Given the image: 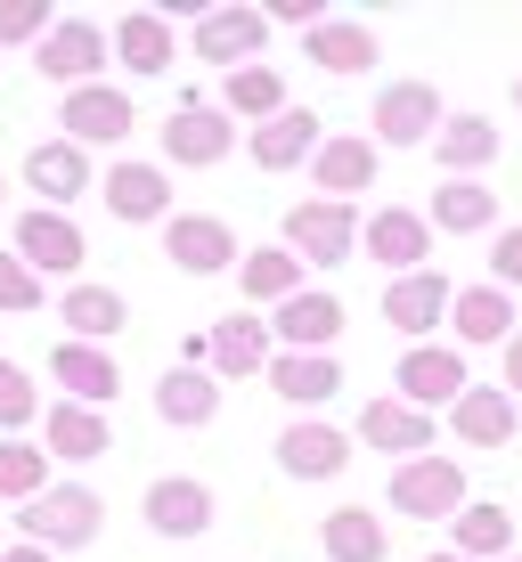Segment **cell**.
<instances>
[{
    "label": "cell",
    "instance_id": "cell-25",
    "mask_svg": "<svg viewBox=\"0 0 522 562\" xmlns=\"http://www.w3.org/2000/svg\"><path fill=\"white\" fill-rule=\"evenodd\" d=\"M57 318L74 326V342H99V351H107V342L131 326V302L114 294V285H90V278H74V285H66V302H57Z\"/></svg>",
    "mask_w": 522,
    "mask_h": 562
},
{
    "label": "cell",
    "instance_id": "cell-49",
    "mask_svg": "<svg viewBox=\"0 0 522 562\" xmlns=\"http://www.w3.org/2000/svg\"><path fill=\"white\" fill-rule=\"evenodd\" d=\"M0 554H9V547H0Z\"/></svg>",
    "mask_w": 522,
    "mask_h": 562
},
{
    "label": "cell",
    "instance_id": "cell-4",
    "mask_svg": "<svg viewBox=\"0 0 522 562\" xmlns=\"http://www.w3.org/2000/svg\"><path fill=\"white\" fill-rule=\"evenodd\" d=\"M400 400H409V408H457V400L474 392V375H466V351H457V342H409V351H400Z\"/></svg>",
    "mask_w": 522,
    "mask_h": 562
},
{
    "label": "cell",
    "instance_id": "cell-36",
    "mask_svg": "<svg viewBox=\"0 0 522 562\" xmlns=\"http://www.w3.org/2000/svg\"><path fill=\"white\" fill-rule=\"evenodd\" d=\"M237 294H245V302H269V310L295 302V294H302V261L286 254V245H262V254L237 261Z\"/></svg>",
    "mask_w": 522,
    "mask_h": 562
},
{
    "label": "cell",
    "instance_id": "cell-22",
    "mask_svg": "<svg viewBox=\"0 0 522 562\" xmlns=\"http://www.w3.org/2000/svg\"><path fill=\"white\" fill-rule=\"evenodd\" d=\"M335 335H343V302L319 294V285H302V294L278 302V318H269V342H286V351H326Z\"/></svg>",
    "mask_w": 522,
    "mask_h": 562
},
{
    "label": "cell",
    "instance_id": "cell-27",
    "mask_svg": "<svg viewBox=\"0 0 522 562\" xmlns=\"http://www.w3.org/2000/svg\"><path fill=\"white\" fill-rule=\"evenodd\" d=\"M449 432L466 440V449H507V440H514V400H507V383H474V392L449 408Z\"/></svg>",
    "mask_w": 522,
    "mask_h": 562
},
{
    "label": "cell",
    "instance_id": "cell-33",
    "mask_svg": "<svg viewBox=\"0 0 522 562\" xmlns=\"http://www.w3.org/2000/svg\"><path fill=\"white\" fill-rule=\"evenodd\" d=\"M171 16L156 9H131V16H114V57H123L131 74H171Z\"/></svg>",
    "mask_w": 522,
    "mask_h": 562
},
{
    "label": "cell",
    "instance_id": "cell-34",
    "mask_svg": "<svg viewBox=\"0 0 522 562\" xmlns=\"http://www.w3.org/2000/svg\"><path fill=\"white\" fill-rule=\"evenodd\" d=\"M302 57L326 66V74H367V66H376V33L352 25V16H326V25L302 33Z\"/></svg>",
    "mask_w": 522,
    "mask_h": 562
},
{
    "label": "cell",
    "instance_id": "cell-15",
    "mask_svg": "<svg viewBox=\"0 0 522 562\" xmlns=\"http://www.w3.org/2000/svg\"><path fill=\"white\" fill-rule=\"evenodd\" d=\"M449 302H457V285L441 278V269H417V278H392V285H384V318H392L409 342H424L433 326H449Z\"/></svg>",
    "mask_w": 522,
    "mask_h": 562
},
{
    "label": "cell",
    "instance_id": "cell-9",
    "mask_svg": "<svg viewBox=\"0 0 522 562\" xmlns=\"http://www.w3.org/2000/svg\"><path fill=\"white\" fill-rule=\"evenodd\" d=\"M359 245H367V261H384L392 278H417V269H433V221H424V212H409V204L367 212Z\"/></svg>",
    "mask_w": 522,
    "mask_h": 562
},
{
    "label": "cell",
    "instance_id": "cell-10",
    "mask_svg": "<svg viewBox=\"0 0 522 562\" xmlns=\"http://www.w3.org/2000/svg\"><path fill=\"white\" fill-rule=\"evenodd\" d=\"M262 42H269V16H262V9H237V0H221V9L197 16V57H204V66H221V74L262 66Z\"/></svg>",
    "mask_w": 522,
    "mask_h": 562
},
{
    "label": "cell",
    "instance_id": "cell-20",
    "mask_svg": "<svg viewBox=\"0 0 522 562\" xmlns=\"http://www.w3.org/2000/svg\"><path fill=\"white\" fill-rule=\"evenodd\" d=\"M359 440L409 464V457H424V449H433V416H424V408H409L400 392H392V400H367V408H359Z\"/></svg>",
    "mask_w": 522,
    "mask_h": 562
},
{
    "label": "cell",
    "instance_id": "cell-46",
    "mask_svg": "<svg viewBox=\"0 0 522 562\" xmlns=\"http://www.w3.org/2000/svg\"><path fill=\"white\" fill-rule=\"evenodd\" d=\"M514 106H522V82H514Z\"/></svg>",
    "mask_w": 522,
    "mask_h": 562
},
{
    "label": "cell",
    "instance_id": "cell-13",
    "mask_svg": "<svg viewBox=\"0 0 522 562\" xmlns=\"http://www.w3.org/2000/svg\"><path fill=\"white\" fill-rule=\"evenodd\" d=\"M140 514H147V530H156V538H204L212 530V490L197 473H164V481H147Z\"/></svg>",
    "mask_w": 522,
    "mask_h": 562
},
{
    "label": "cell",
    "instance_id": "cell-6",
    "mask_svg": "<svg viewBox=\"0 0 522 562\" xmlns=\"http://www.w3.org/2000/svg\"><path fill=\"white\" fill-rule=\"evenodd\" d=\"M9 254L25 261L33 278H74V269L90 261V245H82V228H74V212L33 204V212H16V245Z\"/></svg>",
    "mask_w": 522,
    "mask_h": 562
},
{
    "label": "cell",
    "instance_id": "cell-40",
    "mask_svg": "<svg viewBox=\"0 0 522 562\" xmlns=\"http://www.w3.org/2000/svg\"><path fill=\"white\" fill-rule=\"evenodd\" d=\"M49 25H57L49 0H0V42H33V49H42Z\"/></svg>",
    "mask_w": 522,
    "mask_h": 562
},
{
    "label": "cell",
    "instance_id": "cell-39",
    "mask_svg": "<svg viewBox=\"0 0 522 562\" xmlns=\"http://www.w3.org/2000/svg\"><path fill=\"white\" fill-rule=\"evenodd\" d=\"M42 416V392H33V375L16 359H0V432L9 440H25V424Z\"/></svg>",
    "mask_w": 522,
    "mask_h": 562
},
{
    "label": "cell",
    "instance_id": "cell-12",
    "mask_svg": "<svg viewBox=\"0 0 522 562\" xmlns=\"http://www.w3.org/2000/svg\"><path fill=\"white\" fill-rule=\"evenodd\" d=\"M376 164H384V147L367 131H326V147L311 155V180H319L326 204H352V196L376 188Z\"/></svg>",
    "mask_w": 522,
    "mask_h": 562
},
{
    "label": "cell",
    "instance_id": "cell-28",
    "mask_svg": "<svg viewBox=\"0 0 522 562\" xmlns=\"http://www.w3.org/2000/svg\"><path fill=\"white\" fill-rule=\"evenodd\" d=\"M433 164L449 171V180H474L481 164H498V123L490 114H449V123L433 131Z\"/></svg>",
    "mask_w": 522,
    "mask_h": 562
},
{
    "label": "cell",
    "instance_id": "cell-21",
    "mask_svg": "<svg viewBox=\"0 0 522 562\" xmlns=\"http://www.w3.org/2000/svg\"><path fill=\"white\" fill-rule=\"evenodd\" d=\"M229 147H237V123H229V114H212V106H180V114L164 123V164L204 171V164H221Z\"/></svg>",
    "mask_w": 522,
    "mask_h": 562
},
{
    "label": "cell",
    "instance_id": "cell-29",
    "mask_svg": "<svg viewBox=\"0 0 522 562\" xmlns=\"http://www.w3.org/2000/svg\"><path fill=\"white\" fill-rule=\"evenodd\" d=\"M269 392L295 400V408H326V400L343 392V367L326 351H278L269 359Z\"/></svg>",
    "mask_w": 522,
    "mask_h": 562
},
{
    "label": "cell",
    "instance_id": "cell-44",
    "mask_svg": "<svg viewBox=\"0 0 522 562\" xmlns=\"http://www.w3.org/2000/svg\"><path fill=\"white\" fill-rule=\"evenodd\" d=\"M0 562H57V554H42V547H9Z\"/></svg>",
    "mask_w": 522,
    "mask_h": 562
},
{
    "label": "cell",
    "instance_id": "cell-16",
    "mask_svg": "<svg viewBox=\"0 0 522 562\" xmlns=\"http://www.w3.org/2000/svg\"><path fill=\"white\" fill-rule=\"evenodd\" d=\"M343 464H352V432H335V424H286L278 432V473L286 481H335Z\"/></svg>",
    "mask_w": 522,
    "mask_h": 562
},
{
    "label": "cell",
    "instance_id": "cell-23",
    "mask_svg": "<svg viewBox=\"0 0 522 562\" xmlns=\"http://www.w3.org/2000/svg\"><path fill=\"white\" fill-rule=\"evenodd\" d=\"M514 294H507V285H457V302H449V335L457 342H474V351H481V342H498V351H507V335H514Z\"/></svg>",
    "mask_w": 522,
    "mask_h": 562
},
{
    "label": "cell",
    "instance_id": "cell-17",
    "mask_svg": "<svg viewBox=\"0 0 522 562\" xmlns=\"http://www.w3.org/2000/svg\"><path fill=\"white\" fill-rule=\"evenodd\" d=\"M245 147H254L262 171H295V164H311V155L326 147V123L311 106H286V114H269L262 131H245Z\"/></svg>",
    "mask_w": 522,
    "mask_h": 562
},
{
    "label": "cell",
    "instance_id": "cell-48",
    "mask_svg": "<svg viewBox=\"0 0 522 562\" xmlns=\"http://www.w3.org/2000/svg\"><path fill=\"white\" fill-rule=\"evenodd\" d=\"M507 562H522V554H507Z\"/></svg>",
    "mask_w": 522,
    "mask_h": 562
},
{
    "label": "cell",
    "instance_id": "cell-37",
    "mask_svg": "<svg viewBox=\"0 0 522 562\" xmlns=\"http://www.w3.org/2000/svg\"><path fill=\"white\" fill-rule=\"evenodd\" d=\"M221 99H229V123H269V114H286V74L278 66H237L221 82Z\"/></svg>",
    "mask_w": 522,
    "mask_h": 562
},
{
    "label": "cell",
    "instance_id": "cell-2",
    "mask_svg": "<svg viewBox=\"0 0 522 562\" xmlns=\"http://www.w3.org/2000/svg\"><path fill=\"white\" fill-rule=\"evenodd\" d=\"M392 514H409V521H457L466 514V464L457 457H409V464H392Z\"/></svg>",
    "mask_w": 522,
    "mask_h": 562
},
{
    "label": "cell",
    "instance_id": "cell-42",
    "mask_svg": "<svg viewBox=\"0 0 522 562\" xmlns=\"http://www.w3.org/2000/svg\"><path fill=\"white\" fill-rule=\"evenodd\" d=\"M490 285H522V228H498V245H490Z\"/></svg>",
    "mask_w": 522,
    "mask_h": 562
},
{
    "label": "cell",
    "instance_id": "cell-32",
    "mask_svg": "<svg viewBox=\"0 0 522 562\" xmlns=\"http://www.w3.org/2000/svg\"><path fill=\"white\" fill-rule=\"evenodd\" d=\"M319 547H326V562H384L392 554V530H384L367 506H335L319 521Z\"/></svg>",
    "mask_w": 522,
    "mask_h": 562
},
{
    "label": "cell",
    "instance_id": "cell-19",
    "mask_svg": "<svg viewBox=\"0 0 522 562\" xmlns=\"http://www.w3.org/2000/svg\"><path fill=\"white\" fill-rule=\"evenodd\" d=\"M49 375L66 383V400H74V408H107V400L123 392V367H114V359L99 351V342H74V335L49 351Z\"/></svg>",
    "mask_w": 522,
    "mask_h": 562
},
{
    "label": "cell",
    "instance_id": "cell-8",
    "mask_svg": "<svg viewBox=\"0 0 522 562\" xmlns=\"http://www.w3.org/2000/svg\"><path fill=\"white\" fill-rule=\"evenodd\" d=\"M441 123H449V114H441V90L433 82H384L376 90V114H367L376 147H433Z\"/></svg>",
    "mask_w": 522,
    "mask_h": 562
},
{
    "label": "cell",
    "instance_id": "cell-3",
    "mask_svg": "<svg viewBox=\"0 0 522 562\" xmlns=\"http://www.w3.org/2000/svg\"><path fill=\"white\" fill-rule=\"evenodd\" d=\"M359 245V212L352 204H326V196H302L295 212H286V254H295L302 269H343Z\"/></svg>",
    "mask_w": 522,
    "mask_h": 562
},
{
    "label": "cell",
    "instance_id": "cell-11",
    "mask_svg": "<svg viewBox=\"0 0 522 562\" xmlns=\"http://www.w3.org/2000/svg\"><path fill=\"white\" fill-rule=\"evenodd\" d=\"M131 123H140L131 90H107V82L66 90V106H57V131H66L74 147H114V139H131Z\"/></svg>",
    "mask_w": 522,
    "mask_h": 562
},
{
    "label": "cell",
    "instance_id": "cell-31",
    "mask_svg": "<svg viewBox=\"0 0 522 562\" xmlns=\"http://www.w3.org/2000/svg\"><path fill=\"white\" fill-rule=\"evenodd\" d=\"M449 554H466V562H507V554H514V514L498 506V497H474V506L449 521Z\"/></svg>",
    "mask_w": 522,
    "mask_h": 562
},
{
    "label": "cell",
    "instance_id": "cell-1",
    "mask_svg": "<svg viewBox=\"0 0 522 562\" xmlns=\"http://www.w3.org/2000/svg\"><path fill=\"white\" fill-rule=\"evenodd\" d=\"M99 521H107V506L82 490V481H49V490L16 514V530H25V547H42V554H74V547L99 538Z\"/></svg>",
    "mask_w": 522,
    "mask_h": 562
},
{
    "label": "cell",
    "instance_id": "cell-41",
    "mask_svg": "<svg viewBox=\"0 0 522 562\" xmlns=\"http://www.w3.org/2000/svg\"><path fill=\"white\" fill-rule=\"evenodd\" d=\"M0 310H16V318H25V310H42V278H33L16 254H0Z\"/></svg>",
    "mask_w": 522,
    "mask_h": 562
},
{
    "label": "cell",
    "instance_id": "cell-38",
    "mask_svg": "<svg viewBox=\"0 0 522 562\" xmlns=\"http://www.w3.org/2000/svg\"><path fill=\"white\" fill-rule=\"evenodd\" d=\"M49 490V457L33 449V440H0V497H16V506H33V497Z\"/></svg>",
    "mask_w": 522,
    "mask_h": 562
},
{
    "label": "cell",
    "instance_id": "cell-35",
    "mask_svg": "<svg viewBox=\"0 0 522 562\" xmlns=\"http://www.w3.org/2000/svg\"><path fill=\"white\" fill-rule=\"evenodd\" d=\"M433 228H449V237H481V228H498V196L481 180H441L433 188V212H424Z\"/></svg>",
    "mask_w": 522,
    "mask_h": 562
},
{
    "label": "cell",
    "instance_id": "cell-18",
    "mask_svg": "<svg viewBox=\"0 0 522 562\" xmlns=\"http://www.w3.org/2000/svg\"><path fill=\"white\" fill-rule=\"evenodd\" d=\"M25 188L42 196L49 212H66L74 196H90V147H74V139H42L25 155Z\"/></svg>",
    "mask_w": 522,
    "mask_h": 562
},
{
    "label": "cell",
    "instance_id": "cell-47",
    "mask_svg": "<svg viewBox=\"0 0 522 562\" xmlns=\"http://www.w3.org/2000/svg\"><path fill=\"white\" fill-rule=\"evenodd\" d=\"M0 204H9V188H0Z\"/></svg>",
    "mask_w": 522,
    "mask_h": 562
},
{
    "label": "cell",
    "instance_id": "cell-5",
    "mask_svg": "<svg viewBox=\"0 0 522 562\" xmlns=\"http://www.w3.org/2000/svg\"><path fill=\"white\" fill-rule=\"evenodd\" d=\"M107 49H114V33H107V25H90V16H57L49 42L33 49V66H42V82L90 90V82L107 74Z\"/></svg>",
    "mask_w": 522,
    "mask_h": 562
},
{
    "label": "cell",
    "instance_id": "cell-14",
    "mask_svg": "<svg viewBox=\"0 0 522 562\" xmlns=\"http://www.w3.org/2000/svg\"><path fill=\"white\" fill-rule=\"evenodd\" d=\"M204 359H212V375H229V383H245V375H269V326L254 318V310H229V318H212V335H204Z\"/></svg>",
    "mask_w": 522,
    "mask_h": 562
},
{
    "label": "cell",
    "instance_id": "cell-24",
    "mask_svg": "<svg viewBox=\"0 0 522 562\" xmlns=\"http://www.w3.org/2000/svg\"><path fill=\"white\" fill-rule=\"evenodd\" d=\"M107 212H114V221H131V228L171 221V180L156 164H114L107 171Z\"/></svg>",
    "mask_w": 522,
    "mask_h": 562
},
{
    "label": "cell",
    "instance_id": "cell-30",
    "mask_svg": "<svg viewBox=\"0 0 522 562\" xmlns=\"http://www.w3.org/2000/svg\"><path fill=\"white\" fill-rule=\"evenodd\" d=\"M156 416L180 424V432L212 424V416H221V375H212V367H171V375L156 383Z\"/></svg>",
    "mask_w": 522,
    "mask_h": 562
},
{
    "label": "cell",
    "instance_id": "cell-45",
    "mask_svg": "<svg viewBox=\"0 0 522 562\" xmlns=\"http://www.w3.org/2000/svg\"><path fill=\"white\" fill-rule=\"evenodd\" d=\"M424 562H466V554H424Z\"/></svg>",
    "mask_w": 522,
    "mask_h": 562
},
{
    "label": "cell",
    "instance_id": "cell-26",
    "mask_svg": "<svg viewBox=\"0 0 522 562\" xmlns=\"http://www.w3.org/2000/svg\"><path fill=\"white\" fill-rule=\"evenodd\" d=\"M42 449L66 457V464H90V457L114 449V432H107L99 408H74V400H57V408H42Z\"/></svg>",
    "mask_w": 522,
    "mask_h": 562
},
{
    "label": "cell",
    "instance_id": "cell-7",
    "mask_svg": "<svg viewBox=\"0 0 522 562\" xmlns=\"http://www.w3.org/2000/svg\"><path fill=\"white\" fill-rule=\"evenodd\" d=\"M164 261L188 269V278H221V269H237V228L221 221V212H171L164 221Z\"/></svg>",
    "mask_w": 522,
    "mask_h": 562
},
{
    "label": "cell",
    "instance_id": "cell-43",
    "mask_svg": "<svg viewBox=\"0 0 522 562\" xmlns=\"http://www.w3.org/2000/svg\"><path fill=\"white\" fill-rule=\"evenodd\" d=\"M507 400H522V326L507 335Z\"/></svg>",
    "mask_w": 522,
    "mask_h": 562
}]
</instances>
